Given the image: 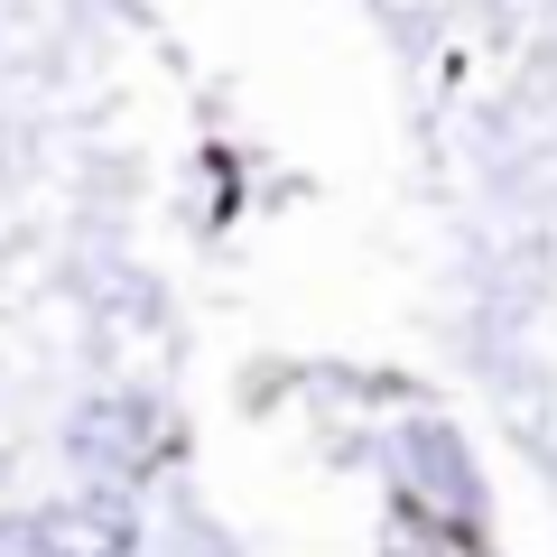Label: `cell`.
<instances>
[{
    "instance_id": "cell-1",
    "label": "cell",
    "mask_w": 557,
    "mask_h": 557,
    "mask_svg": "<svg viewBox=\"0 0 557 557\" xmlns=\"http://www.w3.org/2000/svg\"><path fill=\"white\" fill-rule=\"evenodd\" d=\"M65 446H75L84 474H149V465L168 456V418L149 409V399H84L75 428H65Z\"/></svg>"
},
{
    "instance_id": "cell-2",
    "label": "cell",
    "mask_w": 557,
    "mask_h": 557,
    "mask_svg": "<svg viewBox=\"0 0 557 557\" xmlns=\"http://www.w3.org/2000/svg\"><path fill=\"white\" fill-rule=\"evenodd\" d=\"M139 548V511L121 493H84V502H47L28 520V557H131Z\"/></svg>"
},
{
    "instance_id": "cell-3",
    "label": "cell",
    "mask_w": 557,
    "mask_h": 557,
    "mask_svg": "<svg viewBox=\"0 0 557 557\" xmlns=\"http://www.w3.org/2000/svg\"><path fill=\"white\" fill-rule=\"evenodd\" d=\"M409 483H418V493H437L456 520L474 511V474H465L456 437H437V428H418V437H409Z\"/></svg>"
}]
</instances>
